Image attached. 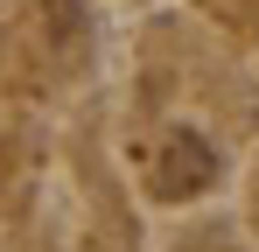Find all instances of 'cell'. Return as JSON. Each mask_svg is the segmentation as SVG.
<instances>
[{
    "label": "cell",
    "mask_w": 259,
    "mask_h": 252,
    "mask_svg": "<svg viewBox=\"0 0 259 252\" xmlns=\"http://www.w3.org/2000/svg\"><path fill=\"white\" fill-rule=\"evenodd\" d=\"M210 182H217V154L196 133H175L168 147H161V189H168V196H196V189H210Z\"/></svg>",
    "instance_id": "cell-1"
}]
</instances>
